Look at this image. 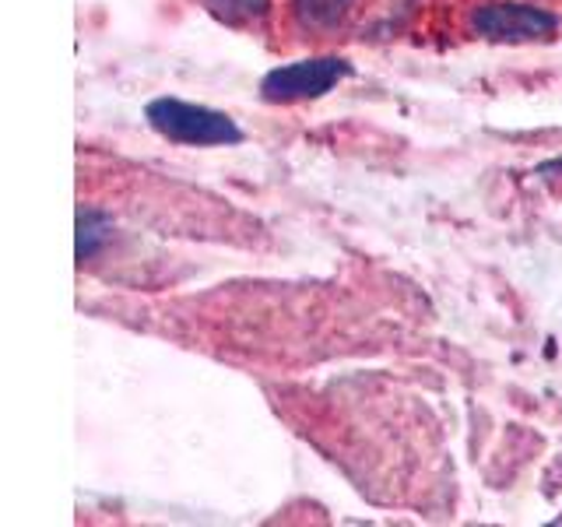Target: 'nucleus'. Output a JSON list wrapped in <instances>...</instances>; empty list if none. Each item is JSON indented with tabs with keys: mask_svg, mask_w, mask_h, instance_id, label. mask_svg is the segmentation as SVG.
I'll return each instance as SVG.
<instances>
[{
	"mask_svg": "<svg viewBox=\"0 0 562 527\" xmlns=\"http://www.w3.org/2000/svg\"><path fill=\"white\" fill-rule=\"evenodd\" d=\"M151 131H158L166 141L176 145H193V148H211V145H239L243 131L228 113L207 110L198 102L183 99H155L145 110Z\"/></svg>",
	"mask_w": 562,
	"mask_h": 527,
	"instance_id": "nucleus-1",
	"label": "nucleus"
},
{
	"mask_svg": "<svg viewBox=\"0 0 562 527\" xmlns=\"http://www.w3.org/2000/svg\"><path fill=\"white\" fill-rule=\"evenodd\" d=\"M299 22L310 29H338L356 8V0H292Z\"/></svg>",
	"mask_w": 562,
	"mask_h": 527,
	"instance_id": "nucleus-4",
	"label": "nucleus"
},
{
	"mask_svg": "<svg viewBox=\"0 0 562 527\" xmlns=\"http://www.w3.org/2000/svg\"><path fill=\"white\" fill-rule=\"evenodd\" d=\"M351 67L341 57H313V60H295L268 70L260 81V96L268 102H303V99H321L334 85L351 78Z\"/></svg>",
	"mask_w": 562,
	"mask_h": 527,
	"instance_id": "nucleus-3",
	"label": "nucleus"
},
{
	"mask_svg": "<svg viewBox=\"0 0 562 527\" xmlns=\"http://www.w3.org/2000/svg\"><path fill=\"white\" fill-rule=\"evenodd\" d=\"M471 29L488 43H544L559 32V18L520 0H496L474 8Z\"/></svg>",
	"mask_w": 562,
	"mask_h": 527,
	"instance_id": "nucleus-2",
	"label": "nucleus"
},
{
	"mask_svg": "<svg viewBox=\"0 0 562 527\" xmlns=\"http://www.w3.org/2000/svg\"><path fill=\"white\" fill-rule=\"evenodd\" d=\"M105 236H110V222H105L102 215H95V211H81L78 215V260L81 264L92 260Z\"/></svg>",
	"mask_w": 562,
	"mask_h": 527,
	"instance_id": "nucleus-6",
	"label": "nucleus"
},
{
	"mask_svg": "<svg viewBox=\"0 0 562 527\" xmlns=\"http://www.w3.org/2000/svg\"><path fill=\"white\" fill-rule=\"evenodd\" d=\"M204 8L228 25H243V22H260L268 14L271 0H204Z\"/></svg>",
	"mask_w": 562,
	"mask_h": 527,
	"instance_id": "nucleus-5",
	"label": "nucleus"
}]
</instances>
